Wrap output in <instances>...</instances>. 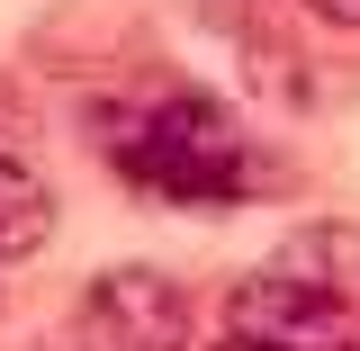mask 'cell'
<instances>
[{
  "instance_id": "cell-6",
  "label": "cell",
  "mask_w": 360,
  "mask_h": 351,
  "mask_svg": "<svg viewBox=\"0 0 360 351\" xmlns=\"http://www.w3.org/2000/svg\"><path fill=\"white\" fill-rule=\"evenodd\" d=\"M315 18H324V27H360V0H307Z\"/></svg>"
},
{
  "instance_id": "cell-5",
  "label": "cell",
  "mask_w": 360,
  "mask_h": 351,
  "mask_svg": "<svg viewBox=\"0 0 360 351\" xmlns=\"http://www.w3.org/2000/svg\"><path fill=\"white\" fill-rule=\"evenodd\" d=\"M270 262H288V270H307V279H324V288H352L360 298V234L352 225H307V234H288Z\"/></svg>"
},
{
  "instance_id": "cell-4",
  "label": "cell",
  "mask_w": 360,
  "mask_h": 351,
  "mask_svg": "<svg viewBox=\"0 0 360 351\" xmlns=\"http://www.w3.org/2000/svg\"><path fill=\"white\" fill-rule=\"evenodd\" d=\"M45 234H54V189L18 153H0V262H27Z\"/></svg>"
},
{
  "instance_id": "cell-7",
  "label": "cell",
  "mask_w": 360,
  "mask_h": 351,
  "mask_svg": "<svg viewBox=\"0 0 360 351\" xmlns=\"http://www.w3.org/2000/svg\"><path fill=\"white\" fill-rule=\"evenodd\" d=\"M217 351H234V343H217Z\"/></svg>"
},
{
  "instance_id": "cell-3",
  "label": "cell",
  "mask_w": 360,
  "mask_h": 351,
  "mask_svg": "<svg viewBox=\"0 0 360 351\" xmlns=\"http://www.w3.org/2000/svg\"><path fill=\"white\" fill-rule=\"evenodd\" d=\"M90 351H189L198 315H189V288L162 279L144 262H117L90 279V307H82Z\"/></svg>"
},
{
  "instance_id": "cell-2",
  "label": "cell",
  "mask_w": 360,
  "mask_h": 351,
  "mask_svg": "<svg viewBox=\"0 0 360 351\" xmlns=\"http://www.w3.org/2000/svg\"><path fill=\"white\" fill-rule=\"evenodd\" d=\"M225 343L234 351H360V298L324 288L288 262H262L225 298Z\"/></svg>"
},
{
  "instance_id": "cell-1",
  "label": "cell",
  "mask_w": 360,
  "mask_h": 351,
  "mask_svg": "<svg viewBox=\"0 0 360 351\" xmlns=\"http://www.w3.org/2000/svg\"><path fill=\"white\" fill-rule=\"evenodd\" d=\"M117 162H127V180H144L172 208H225V198L262 189L252 135L217 99H162V108H144L135 135H117Z\"/></svg>"
}]
</instances>
